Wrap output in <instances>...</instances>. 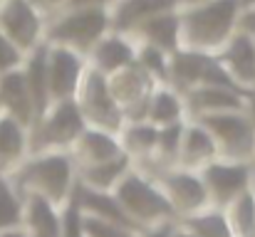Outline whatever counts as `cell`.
Listing matches in <instances>:
<instances>
[{
	"instance_id": "13",
	"label": "cell",
	"mask_w": 255,
	"mask_h": 237,
	"mask_svg": "<svg viewBox=\"0 0 255 237\" xmlns=\"http://www.w3.org/2000/svg\"><path fill=\"white\" fill-rule=\"evenodd\" d=\"M25 180L30 183H37L40 188H45L47 195H55L60 198L67 188V180H70V168H67V160L60 156L45 158V160H37L35 165L27 168V175Z\"/></svg>"
},
{
	"instance_id": "18",
	"label": "cell",
	"mask_w": 255,
	"mask_h": 237,
	"mask_svg": "<svg viewBox=\"0 0 255 237\" xmlns=\"http://www.w3.org/2000/svg\"><path fill=\"white\" fill-rule=\"evenodd\" d=\"M27 223L32 228L35 237H60V228H57V220L52 215V208L50 203L32 193L30 195V203H27Z\"/></svg>"
},
{
	"instance_id": "21",
	"label": "cell",
	"mask_w": 255,
	"mask_h": 237,
	"mask_svg": "<svg viewBox=\"0 0 255 237\" xmlns=\"http://www.w3.org/2000/svg\"><path fill=\"white\" fill-rule=\"evenodd\" d=\"M77 205H85L87 210H92V213H97V215H102L107 223H122V225H129V220H127V215H124V210L109 198V195H104V193H92V190H80V203Z\"/></svg>"
},
{
	"instance_id": "1",
	"label": "cell",
	"mask_w": 255,
	"mask_h": 237,
	"mask_svg": "<svg viewBox=\"0 0 255 237\" xmlns=\"http://www.w3.org/2000/svg\"><path fill=\"white\" fill-rule=\"evenodd\" d=\"M238 0H206L186 7L178 12V40L201 55L206 50L226 47L238 25Z\"/></svg>"
},
{
	"instance_id": "25",
	"label": "cell",
	"mask_w": 255,
	"mask_h": 237,
	"mask_svg": "<svg viewBox=\"0 0 255 237\" xmlns=\"http://www.w3.org/2000/svg\"><path fill=\"white\" fill-rule=\"evenodd\" d=\"M149 114L154 121H173L181 114V104L171 91H156L149 101Z\"/></svg>"
},
{
	"instance_id": "3",
	"label": "cell",
	"mask_w": 255,
	"mask_h": 237,
	"mask_svg": "<svg viewBox=\"0 0 255 237\" xmlns=\"http://www.w3.org/2000/svg\"><path fill=\"white\" fill-rule=\"evenodd\" d=\"M0 32L22 55H30L42 45V17L25 0H0Z\"/></svg>"
},
{
	"instance_id": "29",
	"label": "cell",
	"mask_w": 255,
	"mask_h": 237,
	"mask_svg": "<svg viewBox=\"0 0 255 237\" xmlns=\"http://www.w3.org/2000/svg\"><path fill=\"white\" fill-rule=\"evenodd\" d=\"M22 52L0 32V75H5V72H12V70H20V65H22Z\"/></svg>"
},
{
	"instance_id": "30",
	"label": "cell",
	"mask_w": 255,
	"mask_h": 237,
	"mask_svg": "<svg viewBox=\"0 0 255 237\" xmlns=\"http://www.w3.org/2000/svg\"><path fill=\"white\" fill-rule=\"evenodd\" d=\"M129 146L131 149H139V151H146V149H151L154 144H156V139H159V134L151 129V126H136V129H131L129 131Z\"/></svg>"
},
{
	"instance_id": "37",
	"label": "cell",
	"mask_w": 255,
	"mask_h": 237,
	"mask_svg": "<svg viewBox=\"0 0 255 237\" xmlns=\"http://www.w3.org/2000/svg\"><path fill=\"white\" fill-rule=\"evenodd\" d=\"M198 2H206V0H173L176 7H178V5H183V7H193V5H198Z\"/></svg>"
},
{
	"instance_id": "40",
	"label": "cell",
	"mask_w": 255,
	"mask_h": 237,
	"mask_svg": "<svg viewBox=\"0 0 255 237\" xmlns=\"http://www.w3.org/2000/svg\"><path fill=\"white\" fill-rule=\"evenodd\" d=\"M178 237H191V235H178Z\"/></svg>"
},
{
	"instance_id": "14",
	"label": "cell",
	"mask_w": 255,
	"mask_h": 237,
	"mask_svg": "<svg viewBox=\"0 0 255 237\" xmlns=\"http://www.w3.org/2000/svg\"><path fill=\"white\" fill-rule=\"evenodd\" d=\"M82 129H85V119H82L80 106H77L75 101L65 99V101H60V106L55 109V114H52V119H50V124H47V129H45V139H47V141H55V144L70 141V139H75L77 134H82Z\"/></svg>"
},
{
	"instance_id": "34",
	"label": "cell",
	"mask_w": 255,
	"mask_h": 237,
	"mask_svg": "<svg viewBox=\"0 0 255 237\" xmlns=\"http://www.w3.org/2000/svg\"><path fill=\"white\" fill-rule=\"evenodd\" d=\"M40 17H42V12H55V10H60V7H65V2L67 0H25Z\"/></svg>"
},
{
	"instance_id": "5",
	"label": "cell",
	"mask_w": 255,
	"mask_h": 237,
	"mask_svg": "<svg viewBox=\"0 0 255 237\" xmlns=\"http://www.w3.org/2000/svg\"><path fill=\"white\" fill-rule=\"evenodd\" d=\"M119 200H122L124 208H127L131 215H136V218H156V215L171 210L169 200H166L161 193H156L154 188H149V185H146L141 178H136V175H131V178H127V180L122 183V188H119Z\"/></svg>"
},
{
	"instance_id": "7",
	"label": "cell",
	"mask_w": 255,
	"mask_h": 237,
	"mask_svg": "<svg viewBox=\"0 0 255 237\" xmlns=\"http://www.w3.org/2000/svg\"><path fill=\"white\" fill-rule=\"evenodd\" d=\"M0 109L7 111L10 119H15L20 126L30 121L32 114V99L27 91V84L22 77V70H12L0 75Z\"/></svg>"
},
{
	"instance_id": "38",
	"label": "cell",
	"mask_w": 255,
	"mask_h": 237,
	"mask_svg": "<svg viewBox=\"0 0 255 237\" xmlns=\"http://www.w3.org/2000/svg\"><path fill=\"white\" fill-rule=\"evenodd\" d=\"M0 237H25L22 233H12V230H5V233H0Z\"/></svg>"
},
{
	"instance_id": "32",
	"label": "cell",
	"mask_w": 255,
	"mask_h": 237,
	"mask_svg": "<svg viewBox=\"0 0 255 237\" xmlns=\"http://www.w3.org/2000/svg\"><path fill=\"white\" fill-rule=\"evenodd\" d=\"M241 35H248L251 40H255V5L253 7H246L241 15H238V25Z\"/></svg>"
},
{
	"instance_id": "2",
	"label": "cell",
	"mask_w": 255,
	"mask_h": 237,
	"mask_svg": "<svg viewBox=\"0 0 255 237\" xmlns=\"http://www.w3.org/2000/svg\"><path fill=\"white\" fill-rule=\"evenodd\" d=\"M107 27H109L107 7H77L57 17L47 30V37L50 45L67 47L72 52H87L107 35Z\"/></svg>"
},
{
	"instance_id": "10",
	"label": "cell",
	"mask_w": 255,
	"mask_h": 237,
	"mask_svg": "<svg viewBox=\"0 0 255 237\" xmlns=\"http://www.w3.org/2000/svg\"><path fill=\"white\" fill-rule=\"evenodd\" d=\"M92 57L97 65V72H119L124 67H129L134 62V50L131 45L119 37V35H104L94 47H92Z\"/></svg>"
},
{
	"instance_id": "15",
	"label": "cell",
	"mask_w": 255,
	"mask_h": 237,
	"mask_svg": "<svg viewBox=\"0 0 255 237\" xmlns=\"http://www.w3.org/2000/svg\"><path fill=\"white\" fill-rule=\"evenodd\" d=\"M206 180H208V188L216 195V200L226 203L246 188L248 170L241 165H211L206 170Z\"/></svg>"
},
{
	"instance_id": "16",
	"label": "cell",
	"mask_w": 255,
	"mask_h": 237,
	"mask_svg": "<svg viewBox=\"0 0 255 237\" xmlns=\"http://www.w3.org/2000/svg\"><path fill=\"white\" fill-rule=\"evenodd\" d=\"M206 126L213 129L226 141V146L233 151H246L253 146V131L241 116H231V114L211 116V119H206Z\"/></svg>"
},
{
	"instance_id": "33",
	"label": "cell",
	"mask_w": 255,
	"mask_h": 237,
	"mask_svg": "<svg viewBox=\"0 0 255 237\" xmlns=\"http://www.w3.org/2000/svg\"><path fill=\"white\" fill-rule=\"evenodd\" d=\"M156 141H161V149L169 154V151H173V149L178 146V141H181V129H178V126H169L166 131L159 134Z\"/></svg>"
},
{
	"instance_id": "6",
	"label": "cell",
	"mask_w": 255,
	"mask_h": 237,
	"mask_svg": "<svg viewBox=\"0 0 255 237\" xmlns=\"http://www.w3.org/2000/svg\"><path fill=\"white\" fill-rule=\"evenodd\" d=\"M176 10L173 0H117L114 12H109V25L119 32L134 30L154 15Z\"/></svg>"
},
{
	"instance_id": "8",
	"label": "cell",
	"mask_w": 255,
	"mask_h": 237,
	"mask_svg": "<svg viewBox=\"0 0 255 237\" xmlns=\"http://www.w3.org/2000/svg\"><path fill=\"white\" fill-rule=\"evenodd\" d=\"M223 70L238 81H255V40L248 35H233L223 50Z\"/></svg>"
},
{
	"instance_id": "26",
	"label": "cell",
	"mask_w": 255,
	"mask_h": 237,
	"mask_svg": "<svg viewBox=\"0 0 255 237\" xmlns=\"http://www.w3.org/2000/svg\"><path fill=\"white\" fill-rule=\"evenodd\" d=\"M139 67L146 72V75H156V77H166L169 72V62H166V52L151 47V45H144L139 50Z\"/></svg>"
},
{
	"instance_id": "35",
	"label": "cell",
	"mask_w": 255,
	"mask_h": 237,
	"mask_svg": "<svg viewBox=\"0 0 255 237\" xmlns=\"http://www.w3.org/2000/svg\"><path fill=\"white\" fill-rule=\"evenodd\" d=\"M80 205L75 203L70 210H67V228H65V237H80Z\"/></svg>"
},
{
	"instance_id": "9",
	"label": "cell",
	"mask_w": 255,
	"mask_h": 237,
	"mask_svg": "<svg viewBox=\"0 0 255 237\" xmlns=\"http://www.w3.org/2000/svg\"><path fill=\"white\" fill-rule=\"evenodd\" d=\"M47 45H37L27 62H25V70H22V77H25V84H27V91H30V99H32V111L37 116H42L45 111V104H47Z\"/></svg>"
},
{
	"instance_id": "11",
	"label": "cell",
	"mask_w": 255,
	"mask_h": 237,
	"mask_svg": "<svg viewBox=\"0 0 255 237\" xmlns=\"http://www.w3.org/2000/svg\"><path fill=\"white\" fill-rule=\"evenodd\" d=\"M85 106H87V111H89V116H94L97 121H107L112 126L119 124V116H117L112 94L107 89V79L97 70H92L85 79Z\"/></svg>"
},
{
	"instance_id": "22",
	"label": "cell",
	"mask_w": 255,
	"mask_h": 237,
	"mask_svg": "<svg viewBox=\"0 0 255 237\" xmlns=\"http://www.w3.org/2000/svg\"><path fill=\"white\" fill-rule=\"evenodd\" d=\"M169 188L186 208H196V205H201L203 198H206L203 185H201L196 178H191V175H171Z\"/></svg>"
},
{
	"instance_id": "36",
	"label": "cell",
	"mask_w": 255,
	"mask_h": 237,
	"mask_svg": "<svg viewBox=\"0 0 255 237\" xmlns=\"http://www.w3.org/2000/svg\"><path fill=\"white\" fill-rule=\"evenodd\" d=\"M109 2H117V0H67L65 7L67 10H77V7H107Z\"/></svg>"
},
{
	"instance_id": "12",
	"label": "cell",
	"mask_w": 255,
	"mask_h": 237,
	"mask_svg": "<svg viewBox=\"0 0 255 237\" xmlns=\"http://www.w3.org/2000/svg\"><path fill=\"white\" fill-rule=\"evenodd\" d=\"M136 30L146 37V45H151L161 52H176L178 50L181 40H178V12L176 10L149 17Z\"/></svg>"
},
{
	"instance_id": "4",
	"label": "cell",
	"mask_w": 255,
	"mask_h": 237,
	"mask_svg": "<svg viewBox=\"0 0 255 237\" xmlns=\"http://www.w3.org/2000/svg\"><path fill=\"white\" fill-rule=\"evenodd\" d=\"M45 67H47V91H50V96H57V99L65 101L77 89V84L82 79L80 55L67 50V47L52 45V47H47Z\"/></svg>"
},
{
	"instance_id": "39",
	"label": "cell",
	"mask_w": 255,
	"mask_h": 237,
	"mask_svg": "<svg viewBox=\"0 0 255 237\" xmlns=\"http://www.w3.org/2000/svg\"><path fill=\"white\" fill-rule=\"evenodd\" d=\"M151 237H169V233H166V230H161V233H156V235H151Z\"/></svg>"
},
{
	"instance_id": "20",
	"label": "cell",
	"mask_w": 255,
	"mask_h": 237,
	"mask_svg": "<svg viewBox=\"0 0 255 237\" xmlns=\"http://www.w3.org/2000/svg\"><path fill=\"white\" fill-rule=\"evenodd\" d=\"M193 99L201 109H211V111H238V109H243L241 94L231 91V89H221V86H203V89L193 91Z\"/></svg>"
},
{
	"instance_id": "17",
	"label": "cell",
	"mask_w": 255,
	"mask_h": 237,
	"mask_svg": "<svg viewBox=\"0 0 255 237\" xmlns=\"http://www.w3.org/2000/svg\"><path fill=\"white\" fill-rule=\"evenodd\" d=\"M22 146H25L22 126L15 119H10L7 114H2L0 116V170L20 158Z\"/></svg>"
},
{
	"instance_id": "31",
	"label": "cell",
	"mask_w": 255,
	"mask_h": 237,
	"mask_svg": "<svg viewBox=\"0 0 255 237\" xmlns=\"http://www.w3.org/2000/svg\"><path fill=\"white\" fill-rule=\"evenodd\" d=\"M85 230L89 233V237H127L124 230L114 228L112 223H102V220H87L85 223Z\"/></svg>"
},
{
	"instance_id": "28",
	"label": "cell",
	"mask_w": 255,
	"mask_h": 237,
	"mask_svg": "<svg viewBox=\"0 0 255 237\" xmlns=\"http://www.w3.org/2000/svg\"><path fill=\"white\" fill-rule=\"evenodd\" d=\"M186 154L188 158H203L213 154V141L203 129H191L186 134Z\"/></svg>"
},
{
	"instance_id": "27",
	"label": "cell",
	"mask_w": 255,
	"mask_h": 237,
	"mask_svg": "<svg viewBox=\"0 0 255 237\" xmlns=\"http://www.w3.org/2000/svg\"><path fill=\"white\" fill-rule=\"evenodd\" d=\"M188 228L196 230L198 237H231L226 223L221 215H206V218H196V220H188Z\"/></svg>"
},
{
	"instance_id": "19",
	"label": "cell",
	"mask_w": 255,
	"mask_h": 237,
	"mask_svg": "<svg viewBox=\"0 0 255 237\" xmlns=\"http://www.w3.org/2000/svg\"><path fill=\"white\" fill-rule=\"evenodd\" d=\"M208 62H211L208 55H201V52H193V50H176L173 60H171V75L178 81L193 84L203 77V70H206Z\"/></svg>"
},
{
	"instance_id": "23",
	"label": "cell",
	"mask_w": 255,
	"mask_h": 237,
	"mask_svg": "<svg viewBox=\"0 0 255 237\" xmlns=\"http://www.w3.org/2000/svg\"><path fill=\"white\" fill-rule=\"evenodd\" d=\"M22 220V210L17 198L12 195V188L5 183V178L0 175V233L12 230L15 225H20Z\"/></svg>"
},
{
	"instance_id": "24",
	"label": "cell",
	"mask_w": 255,
	"mask_h": 237,
	"mask_svg": "<svg viewBox=\"0 0 255 237\" xmlns=\"http://www.w3.org/2000/svg\"><path fill=\"white\" fill-rule=\"evenodd\" d=\"M82 151L92 158L94 163H107L117 156V144L107 136V134H99V131H89L85 136V144H82Z\"/></svg>"
}]
</instances>
